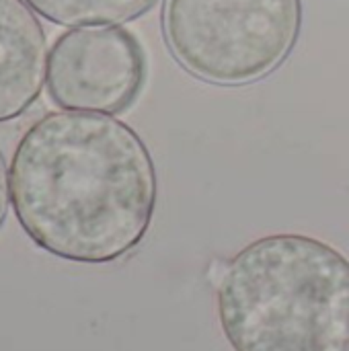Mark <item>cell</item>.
I'll return each instance as SVG.
<instances>
[{"mask_svg": "<svg viewBox=\"0 0 349 351\" xmlns=\"http://www.w3.org/2000/svg\"><path fill=\"white\" fill-rule=\"evenodd\" d=\"M47 37L25 0H0V123L21 117L47 80Z\"/></svg>", "mask_w": 349, "mask_h": 351, "instance_id": "5b68a950", "label": "cell"}, {"mask_svg": "<svg viewBox=\"0 0 349 351\" xmlns=\"http://www.w3.org/2000/svg\"><path fill=\"white\" fill-rule=\"evenodd\" d=\"M158 199L142 136L103 113L51 111L19 140L10 206L41 251L82 265L123 259L146 239Z\"/></svg>", "mask_w": 349, "mask_h": 351, "instance_id": "6da1fadb", "label": "cell"}, {"mask_svg": "<svg viewBox=\"0 0 349 351\" xmlns=\"http://www.w3.org/2000/svg\"><path fill=\"white\" fill-rule=\"evenodd\" d=\"M37 14L60 27L121 25L140 19L158 0H25Z\"/></svg>", "mask_w": 349, "mask_h": 351, "instance_id": "8992f818", "label": "cell"}, {"mask_svg": "<svg viewBox=\"0 0 349 351\" xmlns=\"http://www.w3.org/2000/svg\"><path fill=\"white\" fill-rule=\"evenodd\" d=\"M10 206V173L6 169V158L0 150V228L6 220Z\"/></svg>", "mask_w": 349, "mask_h": 351, "instance_id": "52a82bcc", "label": "cell"}, {"mask_svg": "<svg viewBox=\"0 0 349 351\" xmlns=\"http://www.w3.org/2000/svg\"><path fill=\"white\" fill-rule=\"evenodd\" d=\"M148 64L140 39L119 25L74 27L47 58V95L64 111L119 115L146 84Z\"/></svg>", "mask_w": 349, "mask_h": 351, "instance_id": "277c9868", "label": "cell"}, {"mask_svg": "<svg viewBox=\"0 0 349 351\" xmlns=\"http://www.w3.org/2000/svg\"><path fill=\"white\" fill-rule=\"evenodd\" d=\"M216 313L232 351H349V259L309 234L261 237L220 269Z\"/></svg>", "mask_w": 349, "mask_h": 351, "instance_id": "7a4b0ae2", "label": "cell"}, {"mask_svg": "<svg viewBox=\"0 0 349 351\" xmlns=\"http://www.w3.org/2000/svg\"><path fill=\"white\" fill-rule=\"evenodd\" d=\"M169 53L195 80L239 88L272 76L302 31V0H163Z\"/></svg>", "mask_w": 349, "mask_h": 351, "instance_id": "3957f363", "label": "cell"}]
</instances>
